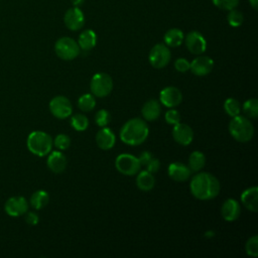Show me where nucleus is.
Returning a JSON list of instances; mask_svg holds the SVG:
<instances>
[{
	"instance_id": "obj_18",
	"label": "nucleus",
	"mask_w": 258,
	"mask_h": 258,
	"mask_svg": "<svg viewBox=\"0 0 258 258\" xmlns=\"http://www.w3.org/2000/svg\"><path fill=\"white\" fill-rule=\"evenodd\" d=\"M191 170L181 162H172L168 166V175L175 181H185L189 178Z\"/></svg>"
},
{
	"instance_id": "obj_33",
	"label": "nucleus",
	"mask_w": 258,
	"mask_h": 258,
	"mask_svg": "<svg viewBox=\"0 0 258 258\" xmlns=\"http://www.w3.org/2000/svg\"><path fill=\"white\" fill-rule=\"evenodd\" d=\"M111 121V115L109 111L105 109L99 110L95 115V122L99 127H106Z\"/></svg>"
},
{
	"instance_id": "obj_40",
	"label": "nucleus",
	"mask_w": 258,
	"mask_h": 258,
	"mask_svg": "<svg viewBox=\"0 0 258 258\" xmlns=\"http://www.w3.org/2000/svg\"><path fill=\"white\" fill-rule=\"evenodd\" d=\"M152 157H153V156H152V154H151L149 151H143V152L140 154V156L138 157L141 166H142V165L145 166V165L149 162V160H150Z\"/></svg>"
},
{
	"instance_id": "obj_12",
	"label": "nucleus",
	"mask_w": 258,
	"mask_h": 258,
	"mask_svg": "<svg viewBox=\"0 0 258 258\" xmlns=\"http://www.w3.org/2000/svg\"><path fill=\"white\" fill-rule=\"evenodd\" d=\"M185 45L189 52L200 55L206 51L207 41L199 31H190L185 36Z\"/></svg>"
},
{
	"instance_id": "obj_5",
	"label": "nucleus",
	"mask_w": 258,
	"mask_h": 258,
	"mask_svg": "<svg viewBox=\"0 0 258 258\" xmlns=\"http://www.w3.org/2000/svg\"><path fill=\"white\" fill-rule=\"evenodd\" d=\"M54 51L59 58L72 60L80 54L81 48L75 39L69 36H62L55 41Z\"/></svg>"
},
{
	"instance_id": "obj_41",
	"label": "nucleus",
	"mask_w": 258,
	"mask_h": 258,
	"mask_svg": "<svg viewBox=\"0 0 258 258\" xmlns=\"http://www.w3.org/2000/svg\"><path fill=\"white\" fill-rule=\"evenodd\" d=\"M249 3L254 9L258 8V0H249Z\"/></svg>"
},
{
	"instance_id": "obj_24",
	"label": "nucleus",
	"mask_w": 258,
	"mask_h": 258,
	"mask_svg": "<svg viewBox=\"0 0 258 258\" xmlns=\"http://www.w3.org/2000/svg\"><path fill=\"white\" fill-rule=\"evenodd\" d=\"M136 184L139 189L143 191H148L153 188L155 184V179L152 173L149 172L148 170H141L137 174Z\"/></svg>"
},
{
	"instance_id": "obj_15",
	"label": "nucleus",
	"mask_w": 258,
	"mask_h": 258,
	"mask_svg": "<svg viewBox=\"0 0 258 258\" xmlns=\"http://www.w3.org/2000/svg\"><path fill=\"white\" fill-rule=\"evenodd\" d=\"M172 137L178 144L187 146L194 139V131L187 124L179 122L172 129Z\"/></svg>"
},
{
	"instance_id": "obj_28",
	"label": "nucleus",
	"mask_w": 258,
	"mask_h": 258,
	"mask_svg": "<svg viewBox=\"0 0 258 258\" xmlns=\"http://www.w3.org/2000/svg\"><path fill=\"white\" fill-rule=\"evenodd\" d=\"M224 110L230 117H236L240 115L241 112V106L240 103L234 99V98H228L224 102Z\"/></svg>"
},
{
	"instance_id": "obj_31",
	"label": "nucleus",
	"mask_w": 258,
	"mask_h": 258,
	"mask_svg": "<svg viewBox=\"0 0 258 258\" xmlns=\"http://www.w3.org/2000/svg\"><path fill=\"white\" fill-rule=\"evenodd\" d=\"M227 20L231 26L238 27L243 23L244 16L239 10H236V8H234L232 10H229V13L227 15Z\"/></svg>"
},
{
	"instance_id": "obj_17",
	"label": "nucleus",
	"mask_w": 258,
	"mask_h": 258,
	"mask_svg": "<svg viewBox=\"0 0 258 258\" xmlns=\"http://www.w3.org/2000/svg\"><path fill=\"white\" fill-rule=\"evenodd\" d=\"M115 134L108 127H101L96 134L97 145L103 150H109L115 145Z\"/></svg>"
},
{
	"instance_id": "obj_27",
	"label": "nucleus",
	"mask_w": 258,
	"mask_h": 258,
	"mask_svg": "<svg viewBox=\"0 0 258 258\" xmlns=\"http://www.w3.org/2000/svg\"><path fill=\"white\" fill-rule=\"evenodd\" d=\"M96 106L95 97L92 94H84L78 100V107L83 112L92 111Z\"/></svg>"
},
{
	"instance_id": "obj_7",
	"label": "nucleus",
	"mask_w": 258,
	"mask_h": 258,
	"mask_svg": "<svg viewBox=\"0 0 258 258\" xmlns=\"http://www.w3.org/2000/svg\"><path fill=\"white\" fill-rule=\"evenodd\" d=\"M115 166L117 170L124 175H135L140 171L141 168L138 157L129 153L118 155L115 160Z\"/></svg>"
},
{
	"instance_id": "obj_30",
	"label": "nucleus",
	"mask_w": 258,
	"mask_h": 258,
	"mask_svg": "<svg viewBox=\"0 0 258 258\" xmlns=\"http://www.w3.org/2000/svg\"><path fill=\"white\" fill-rule=\"evenodd\" d=\"M71 125L76 131H85L89 126V120L84 114H75L71 119Z\"/></svg>"
},
{
	"instance_id": "obj_34",
	"label": "nucleus",
	"mask_w": 258,
	"mask_h": 258,
	"mask_svg": "<svg viewBox=\"0 0 258 258\" xmlns=\"http://www.w3.org/2000/svg\"><path fill=\"white\" fill-rule=\"evenodd\" d=\"M54 146L59 150H66L71 145V138L67 134H58L53 140Z\"/></svg>"
},
{
	"instance_id": "obj_16",
	"label": "nucleus",
	"mask_w": 258,
	"mask_h": 258,
	"mask_svg": "<svg viewBox=\"0 0 258 258\" xmlns=\"http://www.w3.org/2000/svg\"><path fill=\"white\" fill-rule=\"evenodd\" d=\"M221 214L225 221H228V222L236 221L241 214L240 204L234 199L226 200L222 205Z\"/></svg>"
},
{
	"instance_id": "obj_6",
	"label": "nucleus",
	"mask_w": 258,
	"mask_h": 258,
	"mask_svg": "<svg viewBox=\"0 0 258 258\" xmlns=\"http://www.w3.org/2000/svg\"><path fill=\"white\" fill-rule=\"evenodd\" d=\"M90 89L94 97H107L113 89V80L108 74L98 73L93 76L90 83Z\"/></svg>"
},
{
	"instance_id": "obj_25",
	"label": "nucleus",
	"mask_w": 258,
	"mask_h": 258,
	"mask_svg": "<svg viewBox=\"0 0 258 258\" xmlns=\"http://www.w3.org/2000/svg\"><path fill=\"white\" fill-rule=\"evenodd\" d=\"M206 164V156L201 151H192L188 157V168L194 171L198 172L204 168Z\"/></svg>"
},
{
	"instance_id": "obj_1",
	"label": "nucleus",
	"mask_w": 258,
	"mask_h": 258,
	"mask_svg": "<svg viewBox=\"0 0 258 258\" xmlns=\"http://www.w3.org/2000/svg\"><path fill=\"white\" fill-rule=\"evenodd\" d=\"M191 195L201 201L215 199L220 192V182L218 178L209 172L196 174L189 183Z\"/></svg>"
},
{
	"instance_id": "obj_43",
	"label": "nucleus",
	"mask_w": 258,
	"mask_h": 258,
	"mask_svg": "<svg viewBox=\"0 0 258 258\" xmlns=\"http://www.w3.org/2000/svg\"><path fill=\"white\" fill-rule=\"evenodd\" d=\"M214 235H215V233H214L213 231H208V232H206L205 237H207V238H208V237H210V238H211V237H213Z\"/></svg>"
},
{
	"instance_id": "obj_8",
	"label": "nucleus",
	"mask_w": 258,
	"mask_h": 258,
	"mask_svg": "<svg viewBox=\"0 0 258 258\" xmlns=\"http://www.w3.org/2000/svg\"><path fill=\"white\" fill-rule=\"evenodd\" d=\"M170 56L171 53L168 46L163 43H157L150 49L148 60L153 68L162 69L168 64Z\"/></svg>"
},
{
	"instance_id": "obj_32",
	"label": "nucleus",
	"mask_w": 258,
	"mask_h": 258,
	"mask_svg": "<svg viewBox=\"0 0 258 258\" xmlns=\"http://www.w3.org/2000/svg\"><path fill=\"white\" fill-rule=\"evenodd\" d=\"M246 253L251 257L258 256V237L256 235L250 237L245 244Z\"/></svg>"
},
{
	"instance_id": "obj_22",
	"label": "nucleus",
	"mask_w": 258,
	"mask_h": 258,
	"mask_svg": "<svg viewBox=\"0 0 258 258\" xmlns=\"http://www.w3.org/2000/svg\"><path fill=\"white\" fill-rule=\"evenodd\" d=\"M97 43V34L92 29L84 30L78 39V44L83 50H91Z\"/></svg>"
},
{
	"instance_id": "obj_21",
	"label": "nucleus",
	"mask_w": 258,
	"mask_h": 258,
	"mask_svg": "<svg viewBox=\"0 0 258 258\" xmlns=\"http://www.w3.org/2000/svg\"><path fill=\"white\" fill-rule=\"evenodd\" d=\"M141 113H142L144 120L155 121L161 113L160 103L155 99L148 100L147 102L144 103V105L141 109Z\"/></svg>"
},
{
	"instance_id": "obj_26",
	"label": "nucleus",
	"mask_w": 258,
	"mask_h": 258,
	"mask_svg": "<svg viewBox=\"0 0 258 258\" xmlns=\"http://www.w3.org/2000/svg\"><path fill=\"white\" fill-rule=\"evenodd\" d=\"M49 201V196L45 190L39 189L32 194L30 197V205L35 210H41L43 209Z\"/></svg>"
},
{
	"instance_id": "obj_2",
	"label": "nucleus",
	"mask_w": 258,
	"mask_h": 258,
	"mask_svg": "<svg viewBox=\"0 0 258 258\" xmlns=\"http://www.w3.org/2000/svg\"><path fill=\"white\" fill-rule=\"evenodd\" d=\"M149 129L146 122L140 118H132L124 123L120 130L121 140L128 145L142 144L148 137Z\"/></svg>"
},
{
	"instance_id": "obj_19",
	"label": "nucleus",
	"mask_w": 258,
	"mask_h": 258,
	"mask_svg": "<svg viewBox=\"0 0 258 258\" xmlns=\"http://www.w3.org/2000/svg\"><path fill=\"white\" fill-rule=\"evenodd\" d=\"M47 167L54 173H60L64 171L67 167V157L60 151H52L49 152L46 161Z\"/></svg>"
},
{
	"instance_id": "obj_4",
	"label": "nucleus",
	"mask_w": 258,
	"mask_h": 258,
	"mask_svg": "<svg viewBox=\"0 0 258 258\" xmlns=\"http://www.w3.org/2000/svg\"><path fill=\"white\" fill-rule=\"evenodd\" d=\"M229 132L235 140L239 142H248L253 138L254 127L247 117L238 115L233 117L230 121Z\"/></svg>"
},
{
	"instance_id": "obj_13",
	"label": "nucleus",
	"mask_w": 258,
	"mask_h": 258,
	"mask_svg": "<svg viewBox=\"0 0 258 258\" xmlns=\"http://www.w3.org/2000/svg\"><path fill=\"white\" fill-rule=\"evenodd\" d=\"M190 67L189 70L191 73L199 77H204L209 75L213 68H214V61L211 57L206 55H200L192 59L191 62H189Z\"/></svg>"
},
{
	"instance_id": "obj_9",
	"label": "nucleus",
	"mask_w": 258,
	"mask_h": 258,
	"mask_svg": "<svg viewBox=\"0 0 258 258\" xmlns=\"http://www.w3.org/2000/svg\"><path fill=\"white\" fill-rule=\"evenodd\" d=\"M49 111L57 119H66L73 113V106L64 96L53 97L49 102Z\"/></svg>"
},
{
	"instance_id": "obj_14",
	"label": "nucleus",
	"mask_w": 258,
	"mask_h": 258,
	"mask_svg": "<svg viewBox=\"0 0 258 258\" xmlns=\"http://www.w3.org/2000/svg\"><path fill=\"white\" fill-rule=\"evenodd\" d=\"M159 100L167 108H174L182 101L181 92L175 87H166L159 94Z\"/></svg>"
},
{
	"instance_id": "obj_11",
	"label": "nucleus",
	"mask_w": 258,
	"mask_h": 258,
	"mask_svg": "<svg viewBox=\"0 0 258 258\" xmlns=\"http://www.w3.org/2000/svg\"><path fill=\"white\" fill-rule=\"evenodd\" d=\"M63 22L66 26L72 31H77L81 29L85 24V16L83 11L77 6L70 8L64 13Z\"/></svg>"
},
{
	"instance_id": "obj_39",
	"label": "nucleus",
	"mask_w": 258,
	"mask_h": 258,
	"mask_svg": "<svg viewBox=\"0 0 258 258\" xmlns=\"http://www.w3.org/2000/svg\"><path fill=\"white\" fill-rule=\"evenodd\" d=\"M26 216H25V222L30 225V226H35L38 224L39 222V218H38V215L34 212H26L25 213Z\"/></svg>"
},
{
	"instance_id": "obj_36",
	"label": "nucleus",
	"mask_w": 258,
	"mask_h": 258,
	"mask_svg": "<svg viewBox=\"0 0 258 258\" xmlns=\"http://www.w3.org/2000/svg\"><path fill=\"white\" fill-rule=\"evenodd\" d=\"M164 118H165L166 123L171 124V125H175V124L179 123V121H180V115H179V113H178L176 110H174V109H169V110L165 113Z\"/></svg>"
},
{
	"instance_id": "obj_10",
	"label": "nucleus",
	"mask_w": 258,
	"mask_h": 258,
	"mask_svg": "<svg viewBox=\"0 0 258 258\" xmlns=\"http://www.w3.org/2000/svg\"><path fill=\"white\" fill-rule=\"evenodd\" d=\"M4 210L10 217H20L27 212L28 203L24 197L14 196L5 202Z\"/></svg>"
},
{
	"instance_id": "obj_38",
	"label": "nucleus",
	"mask_w": 258,
	"mask_h": 258,
	"mask_svg": "<svg viewBox=\"0 0 258 258\" xmlns=\"http://www.w3.org/2000/svg\"><path fill=\"white\" fill-rule=\"evenodd\" d=\"M145 166H146V168H147L146 170H148V171L151 172V173H154V172L158 171L159 166H160V162H159V160H158L157 158L152 157V158L149 160V162H148Z\"/></svg>"
},
{
	"instance_id": "obj_20",
	"label": "nucleus",
	"mask_w": 258,
	"mask_h": 258,
	"mask_svg": "<svg viewBox=\"0 0 258 258\" xmlns=\"http://www.w3.org/2000/svg\"><path fill=\"white\" fill-rule=\"evenodd\" d=\"M241 202L243 206L250 212L256 213L258 210V188L251 186L246 188L241 195Z\"/></svg>"
},
{
	"instance_id": "obj_29",
	"label": "nucleus",
	"mask_w": 258,
	"mask_h": 258,
	"mask_svg": "<svg viewBox=\"0 0 258 258\" xmlns=\"http://www.w3.org/2000/svg\"><path fill=\"white\" fill-rule=\"evenodd\" d=\"M243 112L244 114L252 119H256L258 117V101L257 99H249L243 104Z\"/></svg>"
},
{
	"instance_id": "obj_23",
	"label": "nucleus",
	"mask_w": 258,
	"mask_h": 258,
	"mask_svg": "<svg viewBox=\"0 0 258 258\" xmlns=\"http://www.w3.org/2000/svg\"><path fill=\"white\" fill-rule=\"evenodd\" d=\"M164 43L168 47L179 46L184 40L183 32L178 28H170L164 34Z\"/></svg>"
},
{
	"instance_id": "obj_42",
	"label": "nucleus",
	"mask_w": 258,
	"mask_h": 258,
	"mask_svg": "<svg viewBox=\"0 0 258 258\" xmlns=\"http://www.w3.org/2000/svg\"><path fill=\"white\" fill-rule=\"evenodd\" d=\"M71 1H72V3H73L74 6H77V7H78V6L82 5L85 0H71Z\"/></svg>"
},
{
	"instance_id": "obj_37",
	"label": "nucleus",
	"mask_w": 258,
	"mask_h": 258,
	"mask_svg": "<svg viewBox=\"0 0 258 258\" xmlns=\"http://www.w3.org/2000/svg\"><path fill=\"white\" fill-rule=\"evenodd\" d=\"M189 61L183 57H179L174 61V69L179 73H185L189 71Z\"/></svg>"
},
{
	"instance_id": "obj_35",
	"label": "nucleus",
	"mask_w": 258,
	"mask_h": 258,
	"mask_svg": "<svg viewBox=\"0 0 258 258\" xmlns=\"http://www.w3.org/2000/svg\"><path fill=\"white\" fill-rule=\"evenodd\" d=\"M213 4L222 10H232L239 4V0H212Z\"/></svg>"
},
{
	"instance_id": "obj_3",
	"label": "nucleus",
	"mask_w": 258,
	"mask_h": 258,
	"mask_svg": "<svg viewBox=\"0 0 258 258\" xmlns=\"http://www.w3.org/2000/svg\"><path fill=\"white\" fill-rule=\"evenodd\" d=\"M26 145L32 154L43 157L51 151L52 139L49 134L43 131H33L28 135Z\"/></svg>"
}]
</instances>
